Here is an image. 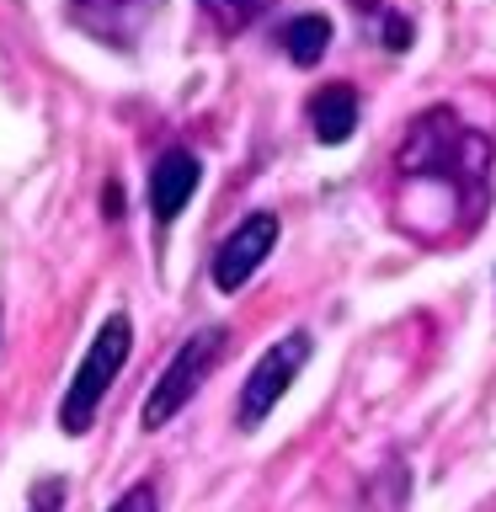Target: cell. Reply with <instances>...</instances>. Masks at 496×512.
I'll return each instance as SVG.
<instances>
[{"label": "cell", "instance_id": "1", "mask_svg": "<svg viewBox=\"0 0 496 512\" xmlns=\"http://www.w3.org/2000/svg\"><path fill=\"white\" fill-rule=\"evenodd\" d=\"M491 155L496 144L470 128L454 107H427L406 123V139L395 150V176H400V198L422 192V203L432 192L448 198V224L454 240H475L480 224L491 214ZM422 203H400L395 224H406Z\"/></svg>", "mask_w": 496, "mask_h": 512}, {"label": "cell", "instance_id": "2", "mask_svg": "<svg viewBox=\"0 0 496 512\" xmlns=\"http://www.w3.org/2000/svg\"><path fill=\"white\" fill-rule=\"evenodd\" d=\"M128 347H134V326H128L123 310H112L102 320V331L91 336L86 358H80L70 390H64V400H59V427L70 432V438H86L91 432L96 411H102V395L112 390V379H118L123 363H128Z\"/></svg>", "mask_w": 496, "mask_h": 512}, {"label": "cell", "instance_id": "3", "mask_svg": "<svg viewBox=\"0 0 496 512\" xmlns=\"http://www.w3.org/2000/svg\"><path fill=\"white\" fill-rule=\"evenodd\" d=\"M224 347H230V331H224V326H203V331H192L187 342L171 352L166 374H160V379H155V390L144 395V411H139L144 432H160V427H166L176 411L187 406L192 395L203 390V379L219 368Z\"/></svg>", "mask_w": 496, "mask_h": 512}, {"label": "cell", "instance_id": "4", "mask_svg": "<svg viewBox=\"0 0 496 512\" xmlns=\"http://www.w3.org/2000/svg\"><path fill=\"white\" fill-rule=\"evenodd\" d=\"M310 331H288L283 342H272L262 358H256V368L246 374V390H240V411H235V422L240 427H262L267 416H272V406L288 395V384L299 379V368L310 363Z\"/></svg>", "mask_w": 496, "mask_h": 512}, {"label": "cell", "instance_id": "5", "mask_svg": "<svg viewBox=\"0 0 496 512\" xmlns=\"http://www.w3.org/2000/svg\"><path fill=\"white\" fill-rule=\"evenodd\" d=\"M278 235H283V224H278V214H267V208L240 219L235 230L219 240V251H214V288L219 294H240V288L256 278V267L272 256Z\"/></svg>", "mask_w": 496, "mask_h": 512}, {"label": "cell", "instance_id": "6", "mask_svg": "<svg viewBox=\"0 0 496 512\" xmlns=\"http://www.w3.org/2000/svg\"><path fill=\"white\" fill-rule=\"evenodd\" d=\"M198 182H203V160L192 155V150H166L150 166V214H155V224H171L182 208L192 203V192H198Z\"/></svg>", "mask_w": 496, "mask_h": 512}, {"label": "cell", "instance_id": "7", "mask_svg": "<svg viewBox=\"0 0 496 512\" xmlns=\"http://www.w3.org/2000/svg\"><path fill=\"white\" fill-rule=\"evenodd\" d=\"M70 16L80 32H91V38L128 54L134 38L144 32V22H150V0H70Z\"/></svg>", "mask_w": 496, "mask_h": 512}, {"label": "cell", "instance_id": "8", "mask_svg": "<svg viewBox=\"0 0 496 512\" xmlns=\"http://www.w3.org/2000/svg\"><path fill=\"white\" fill-rule=\"evenodd\" d=\"M358 91L347 86V80H331V86H320L310 96V128H315V139L320 144H347L352 139V128H358Z\"/></svg>", "mask_w": 496, "mask_h": 512}, {"label": "cell", "instance_id": "9", "mask_svg": "<svg viewBox=\"0 0 496 512\" xmlns=\"http://www.w3.org/2000/svg\"><path fill=\"white\" fill-rule=\"evenodd\" d=\"M278 43H283V54L294 59L299 70H315V64L326 59V48H331V16H320V11L294 16V22H283Z\"/></svg>", "mask_w": 496, "mask_h": 512}, {"label": "cell", "instance_id": "10", "mask_svg": "<svg viewBox=\"0 0 496 512\" xmlns=\"http://www.w3.org/2000/svg\"><path fill=\"white\" fill-rule=\"evenodd\" d=\"M198 6H203V16L224 32V38H235V32H246L256 16L267 11V0H198Z\"/></svg>", "mask_w": 496, "mask_h": 512}, {"label": "cell", "instance_id": "11", "mask_svg": "<svg viewBox=\"0 0 496 512\" xmlns=\"http://www.w3.org/2000/svg\"><path fill=\"white\" fill-rule=\"evenodd\" d=\"M64 496H70L64 475H43V480H32V491H27V512H64Z\"/></svg>", "mask_w": 496, "mask_h": 512}, {"label": "cell", "instance_id": "12", "mask_svg": "<svg viewBox=\"0 0 496 512\" xmlns=\"http://www.w3.org/2000/svg\"><path fill=\"white\" fill-rule=\"evenodd\" d=\"M107 512H160V491L150 486V480H139V486H128Z\"/></svg>", "mask_w": 496, "mask_h": 512}]
</instances>
